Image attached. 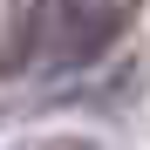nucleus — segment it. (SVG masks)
I'll return each mask as SVG.
<instances>
[{
	"label": "nucleus",
	"instance_id": "1",
	"mask_svg": "<svg viewBox=\"0 0 150 150\" xmlns=\"http://www.w3.org/2000/svg\"><path fill=\"white\" fill-rule=\"evenodd\" d=\"M116 34H123V0H68L55 14V48H48V62L55 68H82V62L103 55Z\"/></svg>",
	"mask_w": 150,
	"mask_h": 150
}]
</instances>
